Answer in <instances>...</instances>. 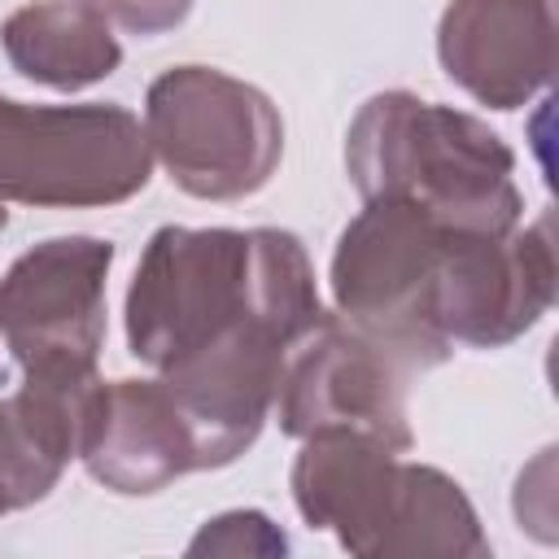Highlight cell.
Here are the masks:
<instances>
[{"label":"cell","instance_id":"1","mask_svg":"<svg viewBox=\"0 0 559 559\" xmlns=\"http://www.w3.org/2000/svg\"><path fill=\"white\" fill-rule=\"evenodd\" d=\"M323 314L310 253L284 227L166 223L148 236L122 301L127 349L153 371L240 319H266L297 345Z\"/></svg>","mask_w":559,"mask_h":559},{"label":"cell","instance_id":"2","mask_svg":"<svg viewBox=\"0 0 559 559\" xmlns=\"http://www.w3.org/2000/svg\"><path fill=\"white\" fill-rule=\"evenodd\" d=\"M345 175L362 201L397 197L454 231H511L524 218L511 144L467 109L376 92L345 131Z\"/></svg>","mask_w":559,"mask_h":559},{"label":"cell","instance_id":"3","mask_svg":"<svg viewBox=\"0 0 559 559\" xmlns=\"http://www.w3.org/2000/svg\"><path fill=\"white\" fill-rule=\"evenodd\" d=\"M140 122L153 166L197 201H245L271 183L284 157L275 100L218 66L162 70L144 92Z\"/></svg>","mask_w":559,"mask_h":559},{"label":"cell","instance_id":"4","mask_svg":"<svg viewBox=\"0 0 559 559\" xmlns=\"http://www.w3.org/2000/svg\"><path fill=\"white\" fill-rule=\"evenodd\" d=\"M153 148L140 114L114 100L26 105L0 96V197L35 210H105L140 197Z\"/></svg>","mask_w":559,"mask_h":559},{"label":"cell","instance_id":"5","mask_svg":"<svg viewBox=\"0 0 559 559\" xmlns=\"http://www.w3.org/2000/svg\"><path fill=\"white\" fill-rule=\"evenodd\" d=\"M445 227L397 197L362 201L345 223L328 284L345 323L380 341L411 371L441 367L454 349L432 328V275Z\"/></svg>","mask_w":559,"mask_h":559},{"label":"cell","instance_id":"6","mask_svg":"<svg viewBox=\"0 0 559 559\" xmlns=\"http://www.w3.org/2000/svg\"><path fill=\"white\" fill-rule=\"evenodd\" d=\"M411 376L415 371L397 354H389L380 341L328 310L293 345L271 415L293 441L349 432L406 454L415 445L406 415Z\"/></svg>","mask_w":559,"mask_h":559},{"label":"cell","instance_id":"7","mask_svg":"<svg viewBox=\"0 0 559 559\" xmlns=\"http://www.w3.org/2000/svg\"><path fill=\"white\" fill-rule=\"evenodd\" d=\"M555 306V231L550 214L511 231L441 236L432 275V328L467 349H502L520 341Z\"/></svg>","mask_w":559,"mask_h":559},{"label":"cell","instance_id":"8","mask_svg":"<svg viewBox=\"0 0 559 559\" xmlns=\"http://www.w3.org/2000/svg\"><path fill=\"white\" fill-rule=\"evenodd\" d=\"M114 240L52 236L13 258L0 275V341L22 367H96L109 314Z\"/></svg>","mask_w":559,"mask_h":559},{"label":"cell","instance_id":"9","mask_svg":"<svg viewBox=\"0 0 559 559\" xmlns=\"http://www.w3.org/2000/svg\"><path fill=\"white\" fill-rule=\"evenodd\" d=\"M293 341L266 319H240L214 341L157 371L197 445V472L236 463L275 411Z\"/></svg>","mask_w":559,"mask_h":559},{"label":"cell","instance_id":"10","mask_svg":"<svg viewBox=\"0 0 559 559\" xmlns=\"http://www.w3.org/2000/svg\"><path fill=\"white\" fill-rule=\"evenodd\" d=\"M555 39V0H450L437 22V61L476 105L511 114L550 87Z\"/></svg>","mask_w":559,"mask_h":559},{"label":"cell","instance_id":"11","mask_svg":"<svg viewBox=\"0 0 559 559\" xmlns=\"http://www.w3.org/2000/svg\"><path fill=\"white\" fill-rule=\"evenodd\" d=\"M288 489L310 528L332 533L341 550L358 559H380L397 515L402 454L349 432L306 437L293 459Z\"/></svg>","mask_w":559,"mask_h":559},{"label":"cell","instance_id":"12","mask_svg":"<svg viewBox=\"0 0 559 559\" xmlns=\"http://www.w3.org/2000/svg\"><path fill=\"white\" fill-rule=\"evenodd\" d=\"M79 463L109 493L144 498L197 472V445L170 389L157 376L153 380L127 376V380H105V397Z\"/></svg>","mask_w":559,"mask_h":559},{"label":"cell","instance_id":"13","mask_svg":"<svg viewBox=\"0 0 559 559\" xmlns=\"http://www.w3.org/2000/svg\"><path fill=\"white\" fill-rule=\"evenodd\" d=\"M9 66L39 87L83 92L122 66L114 22L92 0H31L0 22Z\"/></svg>","mask_w":559,"mask_h":559},{"label":"cell","instance_id":"14","mask_svg":"<svg viewBox=\"0 0 559 559\" xmlns=\"http://www.w3.org/2000/svg\"><path fill=\"white\" fill-rule=\"evenodd\" d=\"M493 546L480 528V515L463 485L432 463L402 459V493L397 515L384 537V555H450V559H485ZM380 555V559H384Z\"/></svg>","mask_w":559,"mask_h":559},{"label":"cell","instance_id":"15","mask_svg":"<svg viewBox=\"0 0 559 559\" xmlns=\"http://www.w3.org/2000/svg\"><path fill=\"white\" fill-rule=\"evenodd\" d=\"M61 463H52L17 424L9 397H0V515L9 511H26L35 502H44L57 480H61Z\"/></svg>","mask_w":559,"mask_h":559},{"label":"cell","instance_id":"16","mask_svg":"<svg viewBox=\"0 0 559 559\" xmlns=\"http://www.w3.org/2000/svg\"><path fill=\"white\" fill-rule=\"evenodd\" d=\"M188 555H231V559L262 555V559H275V555H288V537L262 511H223L197 528V537L188 542Z\"/></svg>","mask_w":559,"mask_h":559},{"label":"cell","instance_id":"17","mask_svg":"<svg viewBox=\"0 0 559 559\" xmlns=\"http://www.w3.org/2000/svg\"><path fill=\"white\" fill-rule=\"evenodd\" d=\"M92 4L118 31L140 35V39H153V35H166V31L183 26L197 0H92Z\"/></svg>","mask_w":559,"mask_h":559},{"label":"cell","instance_id":"18","mask_svg":"<svg viewBox=\"0 0 559 559\" xmlns=\"http://www.w3.org/2000/svg\"><path fill=\"white\" fill-rule=\"evenodd\" d=\"M4 227H9V201L0 197V231H4Z\"/></svg>","mask_w":559,"mask_h":559}]
</instances>
